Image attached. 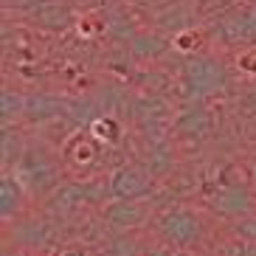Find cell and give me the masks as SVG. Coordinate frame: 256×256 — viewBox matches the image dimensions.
Masks as SVG:
<instances>
[{
  "label": "cell",
  "instance_id": "6da1fadb",
  "mask_svg": "<svg viewBox=\"0 0 256 256\" xmlns=\"http://www.w3.org/2000/svg\"><path fill=\"white\" fill-rule=\"evenodd\" d=\"M155 234L169 248L192 250V248H200V242L206 240V220L192 206H172V208L158 214Z\"/></svg>",
  "mask_w": 256,
  "mask_h": 256
},
{
  "label": "cell",
  "instance_id": "7a4b0ae2",
  "mask_svg": "<svg viewBox=\"0 0 256 256\" xmlns=\"http://www.w3.org/2000/svg\"><path fill=\"white\" fill-rule=\"evenodd\" d=\"M17 180L26 186L31 194H51L62 180L60 164L48 152H26V158L17 166Z\"/></svg>",
  "mask_w": 256,
  "mask_h": 256
},
{
  "label": "cell",
  "instance_id": "3957f363",
  "mask_svg": "<svg viewBox=\"0 0 256 256\" xmlns=\"http://www.w3.org/2000/svg\"><path fill=\"white\" fill-rule=\"evenodd\" d=\"M152 188H155V180L141 164L118 166L107 180V192L113 200H144L152 194Z\"/></svg>",
  "mask_w": 256,
  "mask_h": 256
},
{
  "label": "cell",
  "instance_id": "277c9868",
  "mask_svg": "<svg viewBox=\"0 0 256 256\" xmlns=\"http://www.w3.org/2000/svg\"><path fill=\"white\" fill-rule=\"evenodd\" d=\"M206 200H208V208L226 217H245L256 203V197L248 194V188L240 186H214V192H208Z\"/></svg>",
  "mask_w": 256,
  "mask_h": 256
},
{
  "label": "cell",
  "instance_id": "5b68a950",
  "mask_svg": "<svg viewBox=\"0 0 256 256\" xmlns=\"http://www.w3.org/2000/svg\"><path fill=\"white\" fill-rule=\"evenodd\" d=\"M102 217L110 228H136L141 222H146L150 208L144 203H132V200H113V203L104 206Z\"/></svg>",
  "mask_w": 256,
  "mask_h": 256
},
{
  "label": "cell",
  "instance_id": "8992f818",
  "mask_svg": "<svg viewBox=\"0 0 256 256\" xmlns=\"http://www.w3.org/2000/svg\"><path fill=\"white\" fill-rule=\"evenodd\" d=\"M23 194H26V186L17 180V178L6 174V178L0 180V214H3L6 222L23 208Z\"/></svg>",
  "mask_w": 256,
  "mask_h": 256
},
{
  "label": "cell",
  "instance_id": "52a82bcc",
  "mask_svg": "<svg viewBox=\"0 0 256 256\" xmlns=\"http://www.w3.org/2000/svg\"><path fill=\"white\" fill-rule=\"evenodd\" d=\"M37 20H42V26H51V28H65L74 23V14L65 3H42L37 8Z\"/></svg>",
  "mask_w": 256,
  "mask_h": 256
},
{
  "label": "cell",
  "instance_id": "ba28073f",
  "mask_svg": "<svg viewBox=\"0 0 256 256\" xmlns=\"http://www.w3.org/2000/svg\"><path fill=\"white\" fill-rule=\"evenodd\" d=\"M70 158L76 160V164H93L96 160V150H93V136H79L70 141L68 146Z\"/></svg>",
  "mask_w": 256,
  "mask_h": 256
},
{
  "label": "cell",
  "instance_id": "9c48e42d",
  "mask_svg": "<svg viewBox=\"0 0 256 256\" xmlns=\"http://www.w3.org/2000/svg\"><path fill=\"white\" fill-rule=\"evenodd\" d=\"M90 136L98 138V141H104V144L116 141V138H118V121L110 118V116H104V118H96V121L90 124Z\"/></svg>",
  "mask_w": 256,
  "mask_h": 256
},
{
  "label": "cell",
  "instance_id": "30bf717a",
  "mask_svg": "<svg viewBox=\"0 0 256 256\" xmlns=\"http://www.w3.org/2000/svg\"><path fill=\"white\" fill-rule=\"evenodd\" d=\"M234 236L242 242H250V245H256V214H245V217H236L231 226Z\"/></svg>",
  "mask_w": 256,
  "mask_h": 256
},
{
  "label": "cell",
  "instance_id": "8fae6325",
  "mask_svg": "<svg viewBox=\"0 0 256 256\" xmlns=\"http://www.w3.org/2000/svg\"><path fill=\"white\" fill-rule=\"evenodd\" d=\"M174 42H178V48H180V51H194V42H197V34L194 31H183L180 37L174 40Z\"/></svg>",
  "mask_w": 256,
  "mask_h": 256
},
{
  "label": "cell",
  "instance_id": "7c38bea8",
  "mask_svg": "<svg viewBox=\"0 0 256 256\" xmlns=\"http://www.w3.org/2000/svg\"><path fill=\"white\" fill-rule=\"evenodd\" d=\"M240 68L248 70V74H256V51H254V48H250L248 54H242V56H240Z\"/></svg>",
  "mask_w": 256,
  "mask_h": 256
},
{
  "label": "cell",
  "instance_id": "4fadbf2b",
  "mask_svg": "<svg viewBox=\"0 0 256 256\" xmlns=\"http://www.w3.org/2000/svg\"><path fill=\"white\" fill-rule=\"evenodd\" d=\"M254 197H256V166H254Z\"/></svg>",
  "mask_w": 256,
  "mask_h": 256
},
{
  "label": "cell",
  "instance_id": "5bb4252c",
  "mask_svg": "<svg viewBox=\"0 0 256 256\" xmlns=\"http://www.w3.org/2000/svg\"><path fill=\"white\" fill-rule=\"evenodd\" d=\"M62 256H79V254H76V250H65Z\"/></svg>",
  "mask_w": 256,
  "mask_h": 256
},
{
  "label": "cell",
  "instance_id": "9a60e30c",
  "mask_svg": "<svg viewBox=\"0 0 256 256\" xmlns=\"http://www.w3.org/2000/svg\"><path fill=\"white\" fill-rule=\"evenodd\" d=\"M155 256H169V254H164V250H160V254H155Z\"/></svg>",
  "mask_w": 256,
  "mask_h": 256
}]
</instances>
